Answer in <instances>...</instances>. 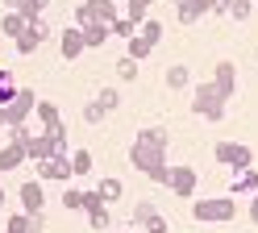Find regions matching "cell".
<instances>
[{"instance_id":"obj_1","label":"cell","mask_w":258,"mask_h":233,"mask_svg":"<svg viewBox=\"0 0 258 233\" xmlns=\"http://www.w3.org/2000/svg\"><path fill=\"white\" fill-rule=\"evenodd\" d=\"M129 162H134L150 183H167V175H171V166H167V129L163 125L142 129L134 150H129Z\"/></svg>"},{"instance_id":"obj_2","label":"cell","mask_w":258,"mask_h":233,"mask_svg":"<svg viewBox=\"0 0 258 233\" xmlns=\"http://www.w3.org/2000/svg\"><path fill=\"white\" fill-rule=\"evenodd\" d=\"M191 108H196L204 121H221L225 116V96L217 92V83H200V88L191 92Z\"/></svg>"},{"instance_id":"obj_3","label":"cell","mask_w":258,"mask_h":233,"mask_svg":"<svg viewBox=\"0 0 258 233\" xmlns=\"http://www.w3.org/2000/svg\"><path fill=\"white\" fill-rule=\"evenodd\" d=\"M34 108H38V92L17 88V96L5 104V125H25V116H34Z\"/></svg>"},{"instance_id":"obj_4","label":"cell","mask_w":258,"mask_h":233,"mask_svg":"<svg viewBox=\"0 0 258 233\" xmlns=\"http://www.w3.org/2000/svg\"><path fill=\"white\" fill-rule=\"evenodd\" d=\"M191 216L213 225V221H229V216H237V208H233L229 196H217V200H196V204H191Z\"/></svg>"},{"instance_id":"obj_5","label":"cell","mask_w":258,"mask_h":233,"mask_svg":"<svg viewBox=\"0 0 258 233\" xmlns=\"http://www.w3.org/2000/svg\"><path fill=\"white\" fill-rule=\"evenodd\" d=\"M112 17H121L117 13V0H84V5L75 9V25H88V21H112Z\"/></svg>"},{"instance_id":"obj_6","label":"cell","mask_w":258,"mask_h":233,"mask_svg":"<svg viewBox=\"0 0 258 233\" xmlns=\"http://www.w3.org/2000/svg\"><path fill=\"white\" fill-rule=\"evenodd\" d=\"M213 154H217L221 166H233V171H246V166L254 162V154H250L241 142H217V146H213Z\"/></svg>"},{"instance_id":"obj_7","label":"cell","mask_w":258,"mask_h":233,"mask_svg":"<svg viewBox=\"0 0 258 233\" xmlns=\"http://www.w3.org/2000/svg\"><path fill=\"white\" fill-rule=\"evenodd\" d=\"M75 171H71V154H54V158H42L38 162V179L42 183H67Z\"/></svg>"},{"instance_id":"obj_8","label":"cell","mask_w":258,"mask_h":233,"mask_svg":"<svg viewBox=\"0 0 258 233\" xmlns=\"http://www.w3.org/2000/svg\"><path fill=\"white\" fill-rule=\"evenodd\" d=\"M167 188L175 192V196H191L196 192V171H191V166H171V175H167Z\"/></svg>"},{"instance_id":"obj_9","label":"cell","mask_w":258,"mask_h":233,"mask_svg":"<svg viewBox=\"0 0 258 233\" xmlns=\"http://www.w3.org/2000/svg\"><path fill=\"white\" fill-rule=\"evenodd\" d=\"M84 212H88V225H92V229H108V204H104L96 192L84 196Z\"/></svg>"},{"instance_id":"obj_10","label":"cell","mask_w":258,"mask_h":233,"mask_svg":"<svg viewBox=\"0 0 258 233\" xmlns=\"http://www.w3.org/2000/svg\"><path fill=\"white\" fill-rule=\"evenodd\" d=\"M42 204H46L42 179H29V183H21V212H42Z\"/></svg>"},{"instance_id":"obj_11","label":"cell","mask_w":258,"mask_h":233,"mask_svg":"<svg viewBox=\"0 0 258 233\" xmlns=\"http://www.w3.org/2000/svg\"><path fill=\"white\" fill-rule=\"evenodd\" d=\"M25 154L34 158V162H42V158H54V142H50V133H29V142H25Z\"/></svg>"},{"instance_id":"obj_12","label":"cell","mask_w":258,"mask_h":233,"mask_svg":"<svg viewBox=\"0 0 258 233\" xmlns=\"http://www.w3.org/2000/svg\"><path fill=\"white\" fill-rule=\"evenodd\" d=\"M58 46H62V59H79V54H84V50H88V42H84V29H79V25L62 29Z\"/></svg>"},{"instance_id":"obj_13","label":"cell","mask_w":258,"mask_h":233,"mask_svg":"<svg viewBox=\"0 0 258 233\" xmlns=\"http://www.w3.org/2000/svg\"><path fill=\"white\" fill-rule=\"evenodd\" d=\"M213 83H217V92H221L225 100H229V96H233V88H237V67H233V63H217Z\"/></svg>"},{"instance_id":"obj_14","label":"cell","mask_w":258,"mask_h":233,"mask_svg":"<svg viewBox=\"0 0 258 233\" xmlns=\"http://www.w3.org/2000/svg\"><path fill=\"white\" fill-rule=\"evenodd\" d=\"M25 158H29V154H25V146H21V142L0 146V175H5V171H17V166H21Z\"/></svg>"},{"instance_id":"obj_15","label":"cell","mask_w":258,"mask_h":233,"mask_svg":"<svg viewBox=\"0 0 258 233\" xmlns=\"http://www.w3.org/2000/svg\"><path fill=\"white\" fill-rule=\"evenodd\" d=\"M200 13H213V0H179V21L191 25Z\"/></svg>"},{"instance_id":"obj_16","label":"cell","mask_w":258,"mask_h":233,"mask_svg":"<svg viewBox=\"0 0 258 233\" xmlns=\"http://www.w3.org/2000/svg\"><path fill=\"white\" fill-rule=\"evenodd\" d=\"M34 116L42 121V129H58V125H62V116H58V104H50V100H38Z\"/></svg>"},{"instance_id":"obj_17","label":"cell","mask_w":258,"mask_h":233,"mask_svg":"<svg viewBox=\"0 0 258 233\" xmlns=\"http://www.w3.org/2000/svg\"><path fill=\"white\" fill-rule=\"evenodd\" d=\"M79 29H84V42H88V50L108 42V25H104V21H88V25H79Z\"/></svg>"},{"instance_id":"obj_18","label":"cell","mask_w":258,"mask_h":233,"mask_svg":"<svg viewBox=\"0 0 258 233\" xmlns=\"http://www.w3.org/2000/svg\"><path fill=\"white\" fill-rule=\"evenodd\" d=\"M187 83H191V71H187L183 63H175V67H167V88H171V92H183Z\"/></svg>"},{"instance_id":"obj_19","label":"cell","mask_w":258,"mask_h":233,"mask_svg":"<svg viewBox=\"0 0 258 233\" xmlns=\"http://www.w3.org/2000/svg\"><path fill=\"white\" fill-rule=\"evenodd\" d=\"M17 88H21V83H17V75H13L9 67H0V104H9V100L17 96Z\"/></svg>"},{"instance_id":"obj_20","label":"cell","mask_w":258,"mask_h":233,"mask_svg":"<svg viewBox=\"0 0 258 233\" xmlns=\"http://www.w3.org/2000/svg\"><path fill=\"white\" fill-rule=\"evenodd\" d=\"M154 216H158V208L150 204V200H138V204H134V216H129V221H134V225H150Z\"/></svg>"},{"instance_id":"obj_21","label":"cell","mask_w":258,"mask_h":233,"mask_svg":"<svg viewBox=\"0 0 258 233\" xmlns=\"http://www.w3.org/2000/svg\"><path fill=\"white\" fill-rule=\"evenodd\" d=\"M25 25H29V21H25L21 13H13V9H9V17H5V21H0V29H5L9 38H21V33H25Z\"/></svg>"},{"instance_id":"obj_22","label":"cell","mask_w":258,"mask_h":233,"mask_svg":"<svg viewBox=\"0 0 258 233\" xmlns=\"http://www.w3.org/2000/svg\"><path fill=\"white\" fill-rule=\"evenodd\" d=\"M121 179H100V188H96V196L104 200V204H112V200H121Z\"/></svg>"},{"instance_id":"obj_23","label":"cell","mask_w":258,"mask_h":233,"mask_svg":"<svg viewBox=\"0 0 258 233\" xmlns=\"http://www.w3.org/2000/svg\"><path fill=\"white\" fill-rule=\"evenodd\" d=\"M150 50H154V42H146V38H142V33H134V38H129V50H125V54L142 63V59L150 54Z\"/></svg>"},{"instance_id":"obj_24","label":"cell","mask_w":258,"mask_h":233,"mask_svg":"<svg viewBox=\"0 0 258 233\" xmlns=\"http://www.w3.org/2000/svg\"><path fill=\"white\" fill-rule=\"evenodd\" d=\"M108 33H117V38H134V33H138V25L134 21H129V17H112V21H108Z\"/></svg>"},{"instance_id":"obj_25","label":"cell","mask_w":258,"mask_h":233,"mask_svg":"<svg viewBox=\"0 0 258 233\" xmlns=\"http://www.w3.org/2000/svg\"><path fill=\"white\" fill-rule=\"evenodd\" d=\"M233 192H258V171H254V166L237 171V183H233Z\"/></svg>"},{"instance_id":"obj_26","label":"cell","mask_w":258,"mask_h":233,"mask_svg":"<svg viewBox=\"0 0 258 233\" xmlns=\"http://www.w3.org/2000/svg\"><path fill=\"white\" fill-rule=\"evenodd\" d=\"M117 79H121V83H134V79H138V59H129V54L117 59Z\"/></svg>"},{"instance_id":"obj_27","label":"cell","mask_w":258,"mask_h":233,"mask_svg":"<svg viewBox=\"0 0 258 233\" xmlns=\"http://www.w3.org/2000/svg\"><path fill=\"white\" fill-rule=\"evenodd\" d=\"M142 38H146V42H154V46H158V42H163V25H158L154 17H146V21H142Z\"/></svg>"},{"instance_id":"obj_28","label":"cell","mask_w":258,"mask_h":233,"mask_svg":"<svg viewBox=\"0 0 258 233\" xmlns=\"http://www.w3.org/2000/svg\"><path fill=\"white\" fill-rule=\"evenodd\" d=\"M71 171L75 175H88L92 171V154H88V150H75V154H71Z\"/></svg>"},{"instance_id":"obj_29","label":"cell","mask_w":258,"mask_h":233,"mask_svg":"<svg viewBox=\"0 0 258 233\" xmlns=\"http://www.w3.org/2000/svg\"><path fill=\"white\" fill-rule=\"evenodd\" d=\"M84 121H88V125H100V121H104L100 100H88V104H84Z\"/></svg>"},{"instance_id":"obj_30","label":"cell","mask_w":258,"mask_h":233,"mask_svg":"<svg viewBox=\"0 0 258 233\" xmlns=\"http://www.w3.org/2000/svg\"><path fill=\"white\" fill-rule=\"evenodd\" d=\"M84 196H88V192L67 188V192H62V208H71V212H75V208H84Z\"/></svg>"},{"instance_id":"obj_31","label":"cell","mask_w":258,"mask_h":233,"mask_svg":"<svg viewBox=\"0 0 258 233\" xmlns=\"http://www.w3.org/2000/svg\"><path fill=\"white\" fill-rule=\"evenodd\" d=\"M96 100H100V108H104V112H112V108L121 104V92H117V88H104V92L96 96Z\"/></svg>"},{"instance_id":"obj_32","label":"cell","mask_w":258,"mask_h":233,"mask_svg":"<svg viewBox=\"0 0 258 233\" xmlns=\"http://www.w3.org/2000/svg\"><path fill=\"white\" fill-rule=\"evenodd\" d=\"M5 233H29V216H25V212H21V216H9Z\"/></svg>"},{"instance_id":"obj_33","label":"cell","mask_w":258,"mask_h":233,"mask_svg":"<svg viewBox=\"0 0 258 233\" xmlns=\"http://www.w3.org/2000/svg\"><path fill=\"white\" fill-rule=\"evenodd\" d=\"M25 216H29V233H42L46 229V216L42 212H25Z\"/></svg>"},{"instance_id":"obj_34","label":"cell","mask_w":258,"mask_h":233,"mask_svg":"<svg viewBox=\"0 0 258 233\" xmlns=\"http://www.w3.org/2000/svg\"><path fill=\"white\" fill-rule=\"evenodd\" d=\"M167 229H171V225H167V216H163V212H158V216H154V221L146 225V233H167Z\"/></svg>"},{"instance_id":"obj_35","label":"cell","mask_w":258,"mask_h":233,"mask_svg":"<svg viewBox=\"0 0 258 233\" xmlns=\"http://www.w3.org/2000/svg\"><path fill=\"white\" fill-rule=\"evenodd\" d=\"M250 221L258 225V196H254V204H250Z\"/></svg>"},{"instance_id":"obj_36","label":"cell","mask_w":258,"mask_h":233,"mask_svg":"<svg viewBox=\"0 0 258 233\" xmlns=\"http://www.w3.org/2000/svg\"><path fill=\"white\" fill-rule=\"evenodd\" d=\"M0 216H5V183H0Z\"/></svg>"},{"instance_id":"obj_37","label":"cell","mask_w":258,"mask_h":233,"mask_svg":"<svg viewBox=\"0 0 258 233\" xmlns=\"http://www.w3.org/2000/svg\"><path fill=\"white\" fill-rule=\"evenodd\" d=\"M9 9H21V0H9Z\"/></svg>"},{"instance_id":"obj_38","label":"cell","mask_w":258,"mask_h":233,"mask_svg":"<svg viewBox=\"0 0 258 233\" xmlns=\"http://www.w3.org/2000/svg\"><path fill=\"white\" fill-rule=\"evenodd\" d=\"M121 233H138V229H121Z\"/></svg>"}]
</instances>
